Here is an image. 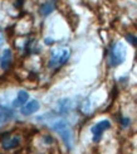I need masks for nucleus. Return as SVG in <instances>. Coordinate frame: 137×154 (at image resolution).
Segmentation results:
<instances>
[{
  "label": "nucleus",
  "instance_id": "nucleus-1",
  "mask_svg": "<svg viewBox=\"0 0 137 154\" xmlns=\"http://www.w3.org/2000/svg\"><path fill=\"white\" fill-rule=\"evenodd\" d=\"M47 123L50 129L54 130L62 138L63 143L67 146V149L73 148V133H72L70 126L67 120H64L62 118H50Z\"/></svg>",
  "mask_w": 137,
  "mask_h": 154
},
{
  "label": "nucleus",
  "instance_id": "nucleus-11",
  "mask_svg": "<svg viewBox=\"0 0 137 154\" xmlns=\"http://www.w3.org/2000/svg\"><path fill=\"white\" fill-rule=\"evenodd\" d=\"M121 123H122V125H123V126H128L130 120H128V119H122V120H121Z\"/></svg>",
  "mask_w": 137,
  "mask_h": 154
},
{
  "label": "nucleus",
  "instance_id": "nucleus-4",
  "mask_svg": "<svg viewBox=\"0 0 137 154\" xmlns=\"http://www.w3.org/2000/svg\"><path fill=\"white\" fill-rule=\"evenodd\" d=\"M109 128H111L109 120H102V121H98L97 124H94L92 128H91V133H92V135H93V142L98 143L103 135V133L107 129H109Z\"/></svg>",
  "mask_w": 137,
  "mask_h": 154
},
{
  "label": "nucleus",
  "instance_id": "nucleus-10",
  "mask_svg": "<svg viewBox=\"0 0 137 154\" xmlns=\"http://www.w3.org/2000/svg\"><path fill=\"white\" fill-rule=\"evenodd\" d=\"M126 39L131 43V44H133V46H137V38L135 37V35H132V34H127L126 35Z\"/></svg>",
  "mask_w": 137,
  "mask_h": 154
},
{
  "label": "nucleus",
  "instance_id": "nucleus-12",
  "mask_svg": "<svg viewBox=\"0 0 137 154\" xmlns=\"http://www.w3.org/2000/svg\"><path fill=\"white\" fill-rule=\"evenodd\" d=\"M52 43H53V39H49V38H47V39H45V44H48V46H50Z\"/></svg>",
  "mask_w": 137,
  "mask_h": 154
},
{
  "label": "nucleus",
  "instance_id": "nucleus-5",
  "mask_svg": "<svg viewBox=\"0 0 137 154\" xmlns=\"http://www.w3.org/2000/svg\"><path fill=\"white\" fill-rule=\"evenodd\" d=\"M39 107H40V105H39V102L37 100H30L28 101L27 104H25L23 107H22V114L25 115V116H28V115H31L34 114L39 110Z\"/></svg>",
  "mask_w": 137,
  "mask_h": 154
},
{
  "label": "nucleus",
  "instance_id": "nucleus-9",
  "mask_svg": "<svg viewBox=\"0 0 137 154\" xmlns=\"http://www.w3.org/2000/svg\"><path fill=\"white\" fill-rule=\"evenodd\" d=\"M53 10H54V4H53V3H44V4L40 6V9H39V11H40V14H42L43 17L49 15Z\"/></svg>",
  "mask_w": 137,
  "mask_h": 154
},
{
  "label": "nucleus",
  "instance_id": "nucleus-13",
  "mask_svg": "<svg viewBox=\"0 0 137 154\" xmlns=\"http://www.w3.org/2000/svg\"><path fill=\"white\" fill-rule=\"evenodd\" d=\"M4 43V37H3V34L0 33V47H1V44Z\"/></svg>",
  "mask_w": 137,
  "mask_h": 154
},
{
  "label": "nucleus",
  "instance_id": "nucleus-7",
  "mask_svg": "<svg viewBox=\"0 0 137 154\" xmlns=\"http://www.w3.org/2000/svg\"><path fill=\"white\" fill-rule=\"evenodd\" d=\"M20 144V139L18 137H10V138H6L3 140V148L5 150H11L16 148V146Z\"/></svg>",
  "mask_w": 137,
  "mask_h": 154
},
{
  "label": "nucleus",
  "instance_id": "nucleus-3",
  "mask_svg": "<svg viewBox=\"0 0 137 154\" xmlns=\"http://www.w3.org/2000/svg\"><path fill=\"white\" fill-rule=\"evenodd\" d=\"M70 56V51L66 47H61L54 49L50 54V58L48 62V67L49 68H57L62 65H64Z\"/></svg>",
  "mask_w": 137,
  "mask_h": 154
},
{
  "label": "nucleus",
  "instance_id": "nucleus-8",
  "mask_svg": "<svg viewBox=\"0 0 137 154\" xmlns=\"http://www.w3.org/2000/svg\"><path fill=\"white\" fill-rule=\"evenodd\" d=\"M10 62H11V51L6 48L4 49L1 57H0V67H1V69H8Z\"/></svg>",
  "mask_w": 137,
  "mask_h": 154
},
{
  "label": "nucleus",
  "instance_id": "nucleus-6",
  "mask_svg": "<svg viewBox=\"0 0 137 154\" xmlns=\"http://www.w3.org/2000/svg\"><path fill=\"white\" fill-rule=\"evenodd\" d=\"M28 100H29V94L27 91H24V90H22V91L18 92L16 99L13 101V106L14 107H23L28 102Z\"/></svg>",
  "mask_w": 137,
  "mask_h": 154
},
{
  "label": "nucleus",
  "instance_id": "nucleus-2",
  "mask_svg": "<svg viewBox=\"0 0 137 154\" xmlns=\"http://www.w3.org/2000/svg\"><path fill=\"white\" fill-rule=\"evenodd\" d=\"M126 56H127V49L126 46L123 44L122 42H117L115 43L112 47H111L109 51V54H108V62H109V66L112 67H117L122 65L126 60Z\"/></svg>",
  "mask_w": 137,
  "mask_h": 154
}]
</instances>
